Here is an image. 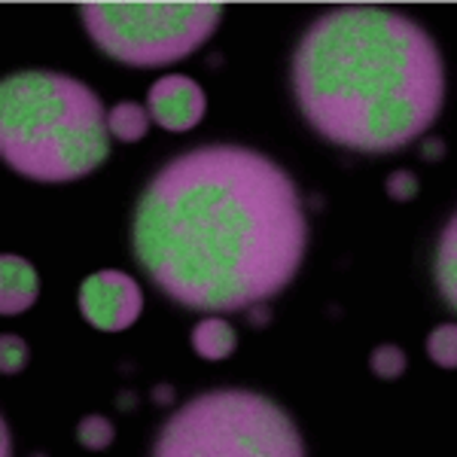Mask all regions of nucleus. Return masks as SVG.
I'll list each match as a JSON object with an SVG mask.
<instances>
[{"instance_id":"1a4fd4ad","label":"nucleus","mask_w":457,"mask_h":457,"mask_svg":"<svg viewBox=\"0 0 457 457\" xmlns=\"http://www.w3.org/2000/svg\"><path fill=\"white\" fill-rule=\"evenodd\" d=\"M433 271H436V287L442 299H445V305L454 308L457 305V220L454 217L448 220V226L439 235Z\"/></svg>"},{"instance_id":"f8f14e48","label":"nucleus","mask_w":457,"mask_h":457,"mask_svg":"<svg viewBox=\"0 0 457 457\" xmlns=\"http://www.w3.org/2000/svg\"><path fill=\"white\" fill-rule=\"evenodd\" d=\"M427 353L430 360L442 370H454L457 366V327L454 323H445V327H436L430 336H427Z\"/></svg>"},{"instance_id":"9d476101","label":"nucleus","mask_w":457,"mask_h":457,"mask_svg":"<svg viewBox=\"0 0 457 457\" xmlns=\"http://www.w3.org/2000/svg\"><path fill=\"white\" fill-rule=\"evenodd\" d=\"M193 348L202 360H213L217 363V360L232 357L235 348H238V336H235V329L226 320L211 317V320H202L193 329Z\"/></svg>"},{"instance_id":"ddd939ff","label":"nucleus","mask_w":457,"mask_h":457,"mask_svg":"<svg viewBox=\"0 0 457 457\" xmlns=\"http://www.w3.org/2000/svg\"><path fill=\"white\" fill-rule=\"evenodd\" d=\"M77 439H79V445L92 448V452H101V448H107L110 442L116 439V427L110 424L104 415H88L77 427Z\"/></svg>"},{"instance_id":"39448f33","label":"nucleus","mask_w":457,"mask_h":457,"mask_svg":"<svg viewBox=\"0 0 457 457\" xmlns=\"http://www.w3.org/2000/svg\"><path fill=\"white\" fill-rule=\"evenodd\" d=\"M92 40L116 62L156 68L195 53L213 34L220 4H83Z\"/></svg>"},{"instance_id":"6e6552de","label":"nucleus","mask_w":457,"mask_h":457,"mask_svg":"<svg viewBox=\"0 0 457 457\" xmlns=\"http://www.w3.org/2000/svg\"><path fill=\"white\" fill-rule=\"evenodd\" d=\"M40 296V275L28 260L16 253L0 256V314L12 317L34 305Z\"/></svg>"},{"instance_id":"f03ea898","label":"nucleus","mask_w":457,"mask_h":457,"mask_svg":"<svg viewBox=\"0 0 457 457\" xmlns=\"http://www.w3.org/2000/svg\"><path fill=\"white\" fill-rule=\"evenodd\" d=\"M293 86L323 137L387 153L439 116L445 73L433 40L411 19L345 6L312 25L293 62Z\"/></svg>"},{"instance_id":"20e7f679","label":"nucleus","mask_w":457,"mask_h":457,"mask_svg":"<svg viewBox=\"0 0 457 457\" xmlns=\"http://www.w3.org/2000/svg\"><path fill=\"white\" fill-rule=\"evenodd\" d=\"M153 454H238V457H299L302 436L290 418L265 396L247 390H217L198 396L168 421Z\"/></svg>"},{"instance_id":"dca6fc26","label":"nucleus","mask_w":457,"mask_h":457,"mask_svg":"<svg viewBox=\"0 0 457 457\" xmlns=\"http://www.w3.org/2000/svg\"><path fill=\"white\" fill-rule=\"evenodd\" d=\"M387 195L394 202H411L418 195V177L411 171H394L387 177Z\"/></svg>"},{"instance_id":"6ab92c4d","label":"nucleus","mask_w":457,"mask_h":457,"mask_svg":"<svg viewBox=\"0 0 457 457\" xmlns=\"http://www.w3.org/2000/svg\"><path fill=\"white\" fill-rule=\"evenodd\" d=\"M153 400H156L159 405H168L174 400V387L171 385H159L156 390H153Z\"/></svg>"},{"instance_id":"7ed1b4c3","label":"nucleus","mask_w":457,"mask_h":457,"mask_svg":"<svg viewBox=\"0 0 457 457\" xmlns=\"http://www.w3.org/2000/svg\"><path fill=\"white\" fill-rule=\"evenodd\" d=\"M98 95L53 71H21L0 86V153L12 171L40 183L77 180L110 156Z\"/></svg>"},{"instance_id":"aec40b11","label":"nucleus","mask_w":457,"mask_h":457,"mask_svg":"<svg viewBox=\"0 0 457 457\" xmlns=\"http://www.w3.org/2000/svg\"><path fill=\"white\" fill-rule=\"evenodd\" d=\"M253 320H256V323H269V312H265L262 305H260V308H253Z\"/></svg>"},{"instance_id":"2eb2a0df","label":"nucleus","mask_w":457,"mask_h":457,"mask_svg":"<svg viewBox=\"0 0 457 457\" xmlns=\"http://www.w3.org/2000/svg\"><path fill=\"white\" fill-rule=\"evenodd\" d=\"M28 357H31V353H28L25 338L10 336V333L0 338V372L4 375H19L28 366Z\"/></svg>"},{"instance_id":"4468645a","label":"nucleus","mask_w":457,"mask_h":457,"mask_svg":"<svg viewBox=\"0 0 457 457\" xmlns=\"http://www.w3.org/2000/svg\"><path fill=\"white\" fill-rule=\"evenodd\" d=\"M370 366H372V372L378 375V378L394 381V378H400V375L405 372V351L396 348V345H381V348L372 351Z\"/></svg>"},{"instance_id":"a211bd4d","label":"nucleus","mask_w":457,"mask_h":457,"mask_svg":"<svg viewBox=\"0 0 457 457\" xmlns=\"http://www.w3.org/2000/svg\"><path fill=\"white\" fill-rule=\"evenodd\" d=\"M0 454L10 457L12 454V439H10V424L0 421Z\"/></svg>"},{"instance_id":"0eeeda50","label":"nucleus","mask_w":457,"mask_h":457,"mask_svg":"<svg viewBox=\"0 0 457 457\" xmlns=\"http://www.w3.org/2000/svg\"><path fill=\"white\" fill-rule=\"evenodd\" d=\"M146 107H150V116L165 131H189L204 120L208 98H204V88L193 77L171 73V77L159 79L150 88Z\"/></svg>"},{"instance_id":"423d86ee","label":"nucleus","mask_w":457,"mask_h":457,"mask_svg":"<svg viewBox=\"0 0 457 457\" xmlns=\"http://www.w3.org/2000/svg\"><path fill=\"white\" fill-rule=\"evenodd\" d=\"M79 312L101 333H120L144 312V293L125 271H95L79 287Z\"/></svg>"},{"instance_id":"f257e3e1","label":"nucleus","mask_w":457,"mask_h":457,"mask_svg":"<svg viewBox=\"0 0 457 457\" xmlns=\"http://www.w3.org/2000/svg\"><path fill=\"white\" fill-rule=\"evenodd\" d=\"M137 262L189 308L235 312L284 290L305 253L296 187L275 162L241 146L177 159L141 198Z\"/></svg>"},{"instance_id":"f3484780","label":"nucleus","mask_w":457,"mask_h":457,"mask_svg":"<svg viewBox=\"0 0 457 457\" xmlns=\"http://www.w3.org/2000/svg\"><path fill=\"white\" fill-rule=\"evenodd\" d=\"M442 156H445V141H442V137H427V141H424V159L439 162Z\"/></svg>"},{"instance_id":"9b49d317","label":"nucleus","mask_w":457,"mask_h":457,"mask_svg":"<svg viewBox=\"0 0 457 457\" xmlns=\"http://www.w3.org/2000/svg\"><path fill=\"white\" fill-rule=\"evenodd\" d=\"M107 125H110V135L120 137L125 144H135L141 141L150 129V113L135 104V101H120L113 110L107 113Z\"/></svg>"},{"instance_id":"412c9836","label":"nucleus","mask_w":457,"mask_h":457,"mask_svg":"<svg viewBox=\"0 0 457 457\" xmlns=\"http://www.w3.org/2000/svg\"><path fill=\"white\" fill-rule=\"evenodd\" d=\"M129 405H135V394H120V409L125 411Z\"/></svg>"}]
</instances>
